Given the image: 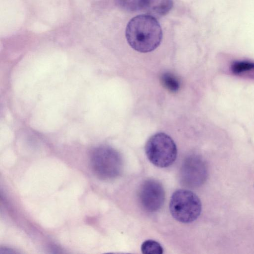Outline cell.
I'll return each instance as SVG.
<instances>
[{"instance_id":"cell-1","label":"cell","mask_w":254,"mask_h":254,"mask_svg":"<svg viewBox=\"0 0 254 254\" xmlns=\"http://www.w3.org/2000/svg\"><path fill=\"white\" fill-rule=\"evenodd\" d=\"M161 27L155 18L148 14L137 15L128 23L126 37L130 46L140 53L156 49L162 39Z\"/></svg>"},{"instance_id":"cell-2","label":"cell","mask_w":254,"mask_h":254,"mask_svg":"<svg viewBox=\"0 0 254 254\" xmlns=\"http://www.w3.org/2000/svg\"><path fill=\"white\" fill-rule=\"evenodd\" d=\"M91 169L97 177L102 180H111L121 175L123 161L120 154L106 145L96 147L90 156Z\"/></svg>"},{"instance_id":"cell-3","label":"cell","mask_w":254,"mask_h":254,"mask_svg":"<svg viewBox=\"0 0 254 254\" xmlns=\"http://www.w3.org/2000/svg\"><path fill=\"white\" fill-rule=\"evenodd\" d=\"M145 151L148 160L160 168L171 166L177 156L175 142L163 132H158L150 136L146 143Z\"/></svg>"},{"instance_id":"cell-4","label":"cell","mask_w":254,"mask_h":254,"mask_svg":"<svg viewBox=\"0 0 254 254\" xmlns=\"http://www.w3.org/2000/svg\"><path fill=\"white\" fill-rule=\"evenodd\" d=\"M199 197L191 191L179 189L171 197L169 209L171 215L178 221L189 223L195 221L201 211Z\"/></svg>"},{"instance_id":"cell-5","label":"cell","mask_w":254,"mask_h":254,"mask_svg":"<svg viewBox=\"0 0 254 254\" xmlns=\"http://www.w3.org/2000/svg\"><path fill=\"white\" fill-rule=\"evenodd\" d=\"M138 199L141 207L146 211L154 212L163 206L165 192L162 184L155 179L144 181L139 189Z\"/></svg>"},{"instance_id":"cell-6","label":"cell","mask_w":254,"mask_h":254,"mask_svg":"<svg viewBox=\"0 0 254 254\" xmlns=\"http://www.w3.org/2000/svg\"><path fill=\"white\" fill-rule=\"evenodd\" d=\"M206 176V165L200 157L190 155L184 160L180 171V182L184 186L189 188L199 186Z\"/></svg>"},{"instance_id":"cell-7","label":"cell","mask_w":254,"mask_h":254,"mask_svg":"<svg viewBox=\"0 0 254 254\" xmlns=\"http://www.w3.org/2000/svg\"><path fill=\"white\" fill-rule=\"evenodd\" d=\"M173 4L172 0H147L143 9L147 14L159 17L166 15Z\"/></svg>"},{"instance_id":"cell-8","label":"cell","mask_w":254,"mask_h":254,"mask_svg":"<svg viewBox=\"0 0 254 254\" xmlns=\"http://www.w3.org/2000/svg\"><path fill=\"white\" fill-rule=\"evenodd\" d=\"M147 0H115L121 9L127 11H135L143 8Z\"/></svg>"},{"instance_id":"cell-9","label":"cell","mask_w":254,"mask_h":254,"mask_svg":"<svg viewBox=\"0 0 254 254\" xmlns=\"http://www.w3.org/2000/svg\"><path fill=\"white\" fill-rule=\"evenodd\" d=\"M160 80L162 85L171 92H176L180 88L179 81L172 73H164L161 75Z\"/></svg>"},{"instance_id":"cell-10","label":"cell","mask_w":254,"mask_h":254,"mask_svg":"<svg viewBox=\"0 0 254 254\" xmlns=\"http://www.w3.org/2000/svg\"><path fill=\"white\" fill-rule=\"evenodd\" d=\"M141 250L143 254H162L163 249L161 245L157 242L148 240L144 241L141 246Z\"/></svg>"},{"instance_id":"cell-11","label":"cell","mask_w":254,"mask_h":254,"mask_svg":"<svg viewBox=\"0 0 254 254\" xmlns=\"http://www.w3.org/2000/svg\"><path fill=\"white\" fill-rule=\"evenodd\" d=\"M252 69H254V62L250 61L236 62L231 65L232 71L236 74L240 73Z\"/></svg>"}]
</instances>
